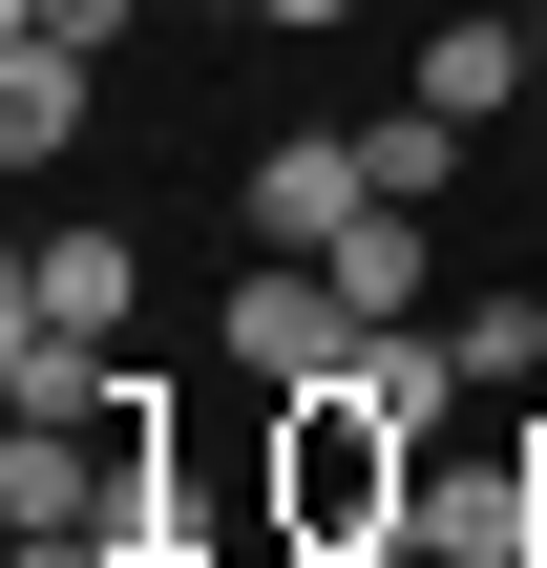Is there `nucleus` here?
Segmentation results:
<instances>
[{
  "label": "nucleus",
  "mask_w": 547,
  "mask_h": 568,
  "mask_svg": "<svg viewBox=\"0 0 547 568\" xmlns=\"http://www.w3.org/2000/svg\"><path fill=\"white\" fill-rule=\"evenodd\" d=\"M274 548L295 568H401L422 548V422L337 358L316 400H274Z\"/></svg>",
  "instance_id": "nucleus-1"
},
{
  "label": "nucleus",
  "mask_w": 547,
  "mask_h": 568,
  "mask_svg": "<svg viewBox=\"0 0 547 568\" xmlns=\"http://www.w3.org/2000/svg\"><path fill=\"white\" fill-rule=\"evenodd\" d=\"M358 337H379V316L337 295V253H253V274L211 295V358H232L253 400H316V379H337Z\"/></svg>",
  "instance_id": "nucleus-2"
},
{
  "label": "nucleus",
  "mask_w": 547,
  "mask_h": 568,
  "mask_svg": "<svg viewBox=\"0 0 547 568\" xmlns=\"http://www.w3.org/2000/svg\"><path fill=\"white\" fill-rule=\"evenodd\" d=\"M422 548H443V568H547V464L422 422Z\"/></svg>",
  "instance_id": "nucleus-3"
},
{
  "label": "nucleus",
  "mask_w": 547,
  "mask_h": 568,
  "mask_svg": "<svg viewBox=\"0 0 547 568\" xmlns=\"http://www.w3.org/2000/svg\"><path fill=\"white\" fill-rule=\"evenodd\" d=\"M232 211H253V232H274V253H337V232H358V211H379V169H358V126H274V148H253V190H232Z\"/></svg>",
  "instance_id": "nucleus-4"
},
{
  "label": "nucleus",
  "mask_w": 547,
  "mask_h": 568,
  "mask_svg": "<svg viewBox=\"0 0 547 568\" xmlns=\"http://www.w3.org/2000/svg\"><path fill=\"white\" fill-rule=\"evenodd\" d=\"M422 105H464V126H506L547 84V42H527V0H422V63H401Z\"/></svg>",
  "instance_id": "nucleus-5"
},
{
  "label": "nucleus",
  "mask_w": 547,
  "mask_h": 568,
  "mask_svg": "<svg viewBox=\"0 0 547 568\" xmlns=\"http://www.w3.org/2000/svg\"><path fill=\"white\" fill-rule=\"evenodd\" d=\"M0 400H21V422H84V400H126V358H105V337H63L42 295H0Z\"/></svg>",
  "instance_id": "nucleus-6"
},
{
  "label": "nucleus",
  "mask_w": 547,
  "mask_h": 568,
  "mask_svg": "<svg viewBox=\"0 0 547 568\" xmlns=\"http://www.w3.org/2000/svg\"><path fill=\"white\" fill-rule=\"evenodd\" d=\"M358 169H379V211H443V190H464V105H422V84H401V105L358 126Z\"/></svg>",
  "instance_id": "nucleus-7"
},
{
  "label": "nucleus",
  "mask_w": 547,
  "mask_h": 568,
  "mask_svg": "<svg viewBox=\"0 0 547 568\" xmlns=\"http://www.w3.org/2000/svg\"><path fill=\"white\" fill-rule=\"evenodd\" d=\"M0 295H42L63 337H126V232H42V253H21Z\"/></svg>",
  "instance_id": "nucleus-8"
},
{
  "label": "nucleus",
  "mask_w": 547,
  "mask_h": 568,
  "mask_svg": "<svg viewBox=\"0 0 547 568\" xmlns=\"http://www.w3.org/2000/svg\"><path fill=\"white\" fill-rule=\"evenodd\" d=\"M0 148H21V169L84 148V63H63V42H0Z\"/></svg>",
  "instance_id": "nucleus-9"
},
{
  "label": "nucleus",
  "mask_w": 547,
  "mask_h": 568,
  "mask_svg": "<svg viewBox=\"0 0 547 568\" xmlns=\"http://www.w3.org/2000/svg\"><path fill=\"white\" fill-rule=\"evenodd\" d=\"M337 295H358V316H422V211H358V232H337Z\"/></svg>",
  "instance_id": "nucleus-10"
},
{
  "label": "nucleus",
  "mask_w": 547,
  "mask_h": 568,
  "mask_svg": "<svg viewBox=\"0 0 547 568\" xmlns=\"http://www.w3.org/2000/svg\"><path fill=\"white\" fill-rule=\"evenodd\" d=\"M443 337H464V379H547V295H464Z\"/></svg>",
  "instance_id": "nucleus-11"
},
{
  "label": "nucleus",
  "mask_w": 547,
  "mask_h": 568,
  "mask_svg": "<svg viewBox=\"0 0 547 568\" xmlns=\"http://www.w3.org/2000/svg\"><path fill=\"white\" fill-rule=\"evenodd\" d=\"M0 42H63V63H105V42H126V0H0Z\"/></svg>",
  "instance_id": "nucleus-12"
},
{
  "label": "nucleus",
  "mask_w": 547,
  "mask_h": 568,
  "mask_svg": "<svg viewBox=\"0 0 547 568\" xmlns=\"http://www.w3.org/2000/svg\"><path fill=\"white\" fill-rule=\"evenodd\" d=\"M21 568H148V548H84V527H21Z\"/></svg>",
  "instance_id": "nucleus-13"
},
{
  "label": "nucleus",
  "mask_w": 547,
  "mask_h": 568,
  "mask_svg": "<svg viewBox=\"0 0 547 568\" xmlns=\"http://www.w3.org/2000/svg\"><path fill=\"white\" fill-rule=\"evenodd\" d=\"M232 21H295V42H316V21H358V0H232Z\"/></svg>",
  "instance_id": "nucleus-14"
},
{
  "label": "nucleus",
  "mask_w": 547,
  "mask_h": 568,
  "mask_svg": "<svg viewBox=\"0 0 547 568\" xmlns=\"http://www.w3.org/2000/svg\"><path fill=\"white\" fill-rule=\"evenodd\" d=\"M527 21H547V0H527Z\"/></svg>",
  "instance_id": "nucleus-15"
}]
</instances>
